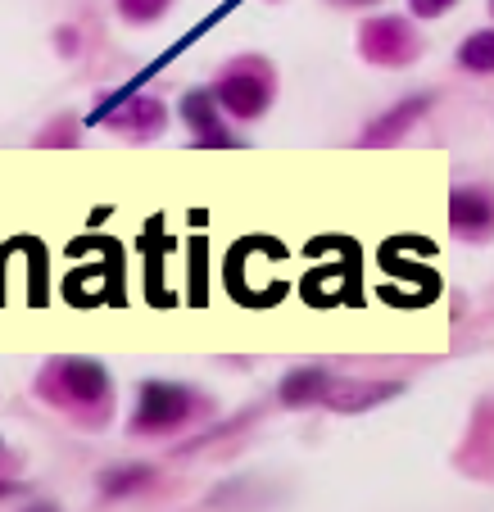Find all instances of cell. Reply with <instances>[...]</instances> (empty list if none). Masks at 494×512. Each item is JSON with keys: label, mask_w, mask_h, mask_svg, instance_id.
Segmentation results:
<instances>
[{"label": "cell", "mask_w": 494, "mask_h": 512, "mask_svg": "<svg viewBox=\"0 0 494 512\" xmlns=\"http://www.w3.org/2000/svg\"><path fill=\"white\" fill-rule=\"evenodd\" d=\"M191 413H195L191 390L173 386V381H146V386H141V404H136L132 426L141 435L146 431H173V426H182Z\"/></svg>", "instance_id": "cell-1"}, {"label": "cell", "mask_w": 494, "mask_h": 512, "mask_svg": "<svg viewBox=\"0 0 494 512\" xmlns=\"http://www.w3.org/2000/svg\"><path fill=\"white\" fill-rule=\"evenodd\" d=\"M359 50L372 64H408L417 55V32L404 19H372L359 32Z\"/></svg>", "instance_id": "cell-2"}, {"label": "cell", "mask_w": 494, "mask_h": 512, "mask_svg": "<svg viewBox=\"0 0 494 512\" xmlns=\"http://www.w3.org/2000/svg\"><path fill=\"white\" fill-rule=\"evenodd\" d=\"M214 96H218V105L232 109L236 118H259L263 109H268V82H263L259 73H227Z\"/></svg>", "instance_id": "cell-3"}, {"label": "cell", "mask_w": 494, "mask_h": 512, "mask_svg": "<svg viewBox=\"0 0 494 512\" xmlns=\"http://www.w3.org/2000/svg\"><path fill=\"white\" fill-rule=\"evenodd\" d=\"M449 227H454V236H463V241H485V236L494 232L490 200L476 191H454L449 195Z\"/></svg>", "instance_id": "cell-4"}, {"label": "cell", "mask_w": 494, "mask_h": 512, "mask_svg": "<svg viewBox=\"0 0 494 512\" xmlns=\"http://www.w3.org/2000/svg\"><path fill=\"white\" fill-rule=\"evenodd\" d=\"M59 381H64L68 399H78V404H100V399L109 395L105 368L91 363V358H68V363H59Z\"/></svg>", "instance_id": "cell-5"}, {"label": "cell", "mask_w": 494, "mask_h": 512, "mask_svg": "<svg viewBox=\"0 0 494 512\" xmlns=\"http://www.w3.org/2000/svg\"><path fill=\"white\" fill-rule=\"evenodd\" d=\"M327 395H331V377L322 368H300V372H291V377L281 381V399H286L291 408H309Z\"/></svg>", "instance_id": "cell-6"}, {"label": "cell", "mask_w": 494, "mask_h": 512, "mask_svg": "<svg viewBox=\"0 0 494 512\" xmlns=\"http://www.w3.org/2000/svg\"><path fill=\"white\" fill-rule=\"evenodd\" d=\"M114 127L127 136H155L164 127V105L159 100H132L123 114H114Z\"/></svg>", "instance_id": "cell-7"}, {"label": "cell", "mask_w": 494, "mask_h": 512, "mask_svg": "<svg viewBox=\"0 0 494 512\" xmlns=\"http://www.w3.org/2000/svg\"><path fill=\"white\" fill-rule=\"evenodd\" d=\"M182 118H186V127H191L195 136L223 127V123H218V96H214V91H186V96H182Z\"/></svg>", "instance_id": "cell-8"}, {"label": "cell", "mask_w": 494, "mask_h": 512, "mask_svg": "<svg viewBox=\"0 0 494 512\" xmlns=\"http://www.w3.org/2000/svg\"><path fill=\"white\" fill-rule=\"evenodd\" d=\"M458 64H463L467 73H494V28L472 32V37L458 46Z\"/></svg>", "instance_id": "cell-9"}, {"label": "cell", "mask_w": 494, "mask_h": 512, "mask_svg": "<svg viewBox=\"0 0 494 512\" xmlns=\"http://www.w3.org/2000/svg\"><path fill=\"white\" fill-rule=\"evenodd\" d=\"M422 109H427V96H417V100H408V105H399L390 118H381V123H372V127H368V141H372V145H386V141H395V136L404 132V127L413 123L417 114H422Z\"/></svg>", "instance_id": "cell-10"}, {"label": "cell", "mask_w": 494, "mask_h": 512, "mask_svg": "<svg viewBox=\"0 0 494 512\" xmlns=\"http://www.w3.org/2000/svg\"><path fill=\"white\" fill-rule=\"evenodd\" d=\"M155 481V467H118V472H109L105 481H100V490L105 494H132V490H146V485Z\"/></svg>", "instance_id": "cell-11"}, {"label": "cell", "mask_w": 494, "mask_h": 512, "mask_svg": "<svg viewBox=\"0 0 494 512\" xmlns=\"http://www.w3.org/2000/svg\"><path fill=\"white\" fill-rule=\"evenodd\" d=\"M168 10V0H118V14L132 23H150Z\"/></svg>", "instance_id": "cell-12"}, {"label": "cell", "mask_w": 494, "mask_h": 512, "mask_svg": "<svg viewBox=\"0 0 494 512\" xmlns=\"http://www.w3.org/2000/svg\"><path fill=\"white\" fill-rule=\"evenodd\" d=\"M399 386H372V390H363V386H354V390H345V395H354V399H340L336 408H363V404H381L386 395H395Z\"/></svg>", "instance_id": "cell-13"}, {"label": "cell", "mask_w": 494, "mask_h": 512, "mask_svg": "<svg viewBox=\"0 0 494 512\" xmlns=\"http://www.w3.org/2000/svg\"><path fill=\"white\" fill-rule=\"evenodd\" d=\"M408 10H413L417 19H440V14L454 10V0H408Z\"/></svg>", "instance_id": "cell-14"}, {"label": "cell", "mask_w": 494, "mask_h": 512, "mask_svg": "<svg viewBox=\"0 0 494 512\" xmlns=\"http://www.w3.org/2000/svg\"><path fill=\"white\" fill-rule=\"evenodd\" d=\"M200 145H236V141H232V132H227V127H214V132L200 136Z\"/></svg>", "instance_id": "cell-15"}, {"label": "cell", "mask_w": 494, "mask_h": 512, "mask_svg": "<svg viewBox=\"0 0 494 512\" xmlns=\"http://www.w3.org/2000/svg\"><path fill=\"white\" fill-rule=\"evenodd\" d=\"M354 5H372V0H354Z\"/></svg>", "instance_id": "cell-16"}, {"label": "cell", "mask_w": 494, "mask_h": 512, "mask_svg": "<svg viewBox=\"0 0 494 512\" xmlns=\"http://www.w3.org/2000/svg\"><path fill=\"white\" fill-rule=\"evenodd\" d=\"M490 14H494V0H490Z\"/></svg>", "instance_id": "cell-17"}]
</instances>
